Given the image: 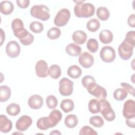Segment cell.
<instances>
[{
	"instance_id": "obj_28",
	"label": "cell",
	"mask_w": 135,
	"mask_h": 135,
	"mask_svg": "<svg viewBox=\"0 0 135 135\" xmlns=\"http://www.w3.org/2000/svg\"><path fill=\"white\" fill-rule=\"evenodd\" d=\"M49 74L53 79H57L61 75L60 67L57 64H53L49 69Z\"/></svg>"
},
{
	"instance_id": "obj_24",
	"label": "cell",
	"mask_w": 135,
	"mask_h": 135,
	"mask_svg": "<svg viewBox=\"0 0 135 135\" xmlns=\"http://www.w3.org/2000/svg\"><path fill=\"white\" fill-rule=\"evenodd\" d=\"M64 123L68 128H74L78 123V119L74 114H69L65 117Z\"/></svg>"
},
{
	"instance_id": "obj_9",
	"label": "cell",
	"mask_w": 135,
	"mask_h": 135,
	"mask_svg": "<svg viewBox=\"0 0 135 135\" xmlns=\"http://www.w3.org/2000/svg\"><path fill=\"white\" fill-rule=\"evenodd\" d=\"M73 90V82L66 78H62L59 82V92L63 96H69Z\"/></svg>"
},
{
	"instance_id": "obj_7",
	"label": "cell",
	"mask_w": 135,
	"mask_h": 135,
	"mask_svg": "<svg viewBox=\"0 0 135 135\" xmlns=\"http://www.w3.org/2000/svg\"><path fill=\"white\" fill-rule=\"evenodd\" d=\"M86 89L90 94L94 96L98 99H105L107 96L106 90L103 87L97 84L96 82L89 84Z\"/></svg>"
},
{
	"instance_id": "obj_3",
	"label": "cell",
	"mask_w": 135,
	"mask_h": 135,
	"mask_svg": "<svg viewBox=\"0 0 135 135\" xmlns=\"http://www.w3.org/2000/svg\"><path fill=\"white\" fill-rule=\"evenodd\" d=\"M62 118V113L58 110H53L49 115L40 118L36 123L37 127L41 130H46L56 126Z\"/></svg>"
},
{
	"instance_id": "obj_33",
	"label": "cell",
	"mask_w": 135,
	"mask_h": 135,
	"mask_svg": "<svg viewBox=\"0 0 135 135\" xmlns=\"http://www.w3.org/2000/svg\"><path fill=\"white\" fill-rule=\"evenodd\" d=\"M87 49L91 53H95L99 48V44L97 40L95 38L89 39L86 43Z\"/></svg>"
},
{
	"instance_id": "obj_21",
	"label": "cell",
	"mask_w": 135,
	"mask_h": 135,
	"mask_svg": "<svg viewBox=\"0 0 135 135\" xmlns=\"http://www.w3.org/2000/svg\"><path fill=\"white\" fill-rule=\"evenodd\" d=\"M113 35L112 33L108 30L101 31L99 34V39L103 44H109L113 40Z\"/></svg>"
},
{
	"instance_id": "obj_20",
	"label": "cell",
	"mask_w": 135,
	"mask_h": 135,
	"mask_svg": "<svg viewBox=\"0 0 135 135\" xmlns=\"http://www.w3.org/2000/svg\"><path fill=\"white\" fill-rule=\"evenodd\" d=\"M14 10L13 4L9 1H4L1 2L0 11L4 15L11 14Z\"/></svg>"
},
{
	"instance_id": "obj_35",
	"label": "cell",
	"mask_w": 135,
	"mask_h": 135,
	"mask_svg": "<svg viewBox=\"0 0 135 135\" xmlns=\"http://www.w3.org/2000/svg\"><path fill=\"white\" fill-rule=\"evenodd\" d=\"M43 25L39 22L34 21L31 23L30 25V29L31 31L35 33H40L42 32L43 30Z\"/></svg>"
},
{
	"instance_id": "obj_10",
	"label": "cell",
	"mask_w": 135,
	"mask_h": 135,
	"mask_svg": "<svg viewBox=\"0 0 135 135\" xmlns=\"http://www.w3.org/2000/svg\"><path fill=\"white\" fill-rule=\"evenodd\" d=\"M101 60L106 63L113 62L115 58V52L113 47L110 46H103L100 52Z\"/></svg>"
},
{
	"instance_id": "obj_34",
	"label": "cell",
	"mask_w": 135,
	"mask_h": 135,
	"mask_svg": "<svg viewBox=\"0 0 135 135\" xmlns=\"http://www.w3.org/2000/svg\"><path fill=\"white\" fill-rule=\"evenodd\" d=\"M61 34V30L55 27H52L47 32V37L51 40H55L59 38Z\"/></svg>"
},
{
	"instance_id": "obj_27",
	"label": "cell",
	"mask_w": 135,
	"mask_h": 135,
	"mask_svg": "<svg viewBox=\"0 0 135 135\" xmlns=\"http://www.w3.org/2000/svg\"><path fill=\"white\" fill-rule=\"evenodd\" d=\"M97 16L101 21H106L110 17L109 10L105 7H99L97 10Z\"/></svg>"
},
{
	"instance_id": "obj_42",
	"label": "cell",
	"mask_w": 135,
	"mask_h": 135,
	"mask_svg": "<svg viewBox=\"0 0 135 135\" xmlns=\"http://www.w3.org/2000/svg\"><path fill=\"white\" fill-rule=\"evenodd\" d=\"M126 124L128 126V127L132 128H134L135 127V117L131 118V119H128L126 120Z\"/></svg>"
},
{
	"instance_id": "obj_22",
	"label": "cell",
	"mask_w": 135,
	"mask_h": 135,
	"mask_svg": "<svg viewBox=\"0 0 135 135\" xmlns=\"http://www.w3.org/2000/svg\"><path fill=\"white\" fill-rule=\"evenodd\" d=\"M67 74L70 77L73 79H78L82 74V70L79 66L73 65L68 68Z\"/></svg>"
},
{
	"instance_id": "obj_11",
	"label": "cell",
	"mask_w": 135,
	"mask_h": 135,
	"mask_svg": "<svg viewBox=\"0 0 135 135\" xmlns=\"http://www.w3.org/2000/svg\"><path fill=\"white\" fill-rule=\"evenodd\" d=\"M6 53L7 55L11 58L17 57L21 51V47L19 44L15 41H9L6 46Z\"/></svg>"
},
{
	"instance_id": "obj_4",
	"label": "cell",
	"mask_w": 135,
	"mask_h": 135,
	"mask_svg": "<svg viewBox=\"0 0 135 135\" xmlns=\"http://www.w3.org/2000/svg\"><path fill=\"white\" fill-rule=\"evenodd\" d=\"M76 4L74 8L75 16L79 18H89L95 12L94 6L91 3H84V1H74Z\"/></svg>"
},
{
	"instance_id": "obj_14",
	"label": "cell",
	"mask_w": 135,
	"mask_h": 135,
	"mask_svg": "<svg viewBox=\"0 0 135 135\" xmlns=\"http://www.w3.org/2000/svg\"><path fill=\"white\" fill-rule=\"evenodd\" d=\"M35 72L37 76L41 78H46L49 74L47 63L43 60L38 61L35 65Z\"/></svg>"
},
{
	"instance_id": "obj_40",
	"label": "cell",
	"mask_w": 135,
	"mask_h": 135,
	"mask_svg": "<svg viewBox=\"0 0 135 135\" xmlns=\"http://www.w3.org/2000/svg\"><path fill=\"white\" fill-rule=\"evenodd\" d=\"M16 3L18 6L21 8H27L30 4L29 0H17Z\"/></svg>"
},
{
	"instance_id": "obj_38",
	"label": "cell",
	"mask_w": 135,
	"mask_h": 135,
	"mask_svg": "<svg viewBox=\"0 0 135 135\" xmlns=\"http://www.w3.org/2000/svg\"><path fill=\"white\" fill-rule=\"evenodd\" d=\"M95 82L94 78L91 75H85L82 79V84L85 88H86L87 86L91 83Z\"/></svg>"
},
{
	"instance_id": "obj_29",
	"label": "cell",
	"mask_w": 135,
	"mask_h": 135,
	"mask_svg": "<svg viewBox=\"0 0 135 135\" xmlns=\"http://www.w3.org/2000/svg\"><path fill=\"white\" fill-rule=\"evenodd\" d=\"M6 112L11 116H16L18 115L21 111V108L18 104L12 103L9 104L6 107Z\"/></svg>"
},
{
	"instance_id": "obj_30",
	"label": "cell",
	"mask_w": 135,
	"mask_h": 135,
	"mask_svg": "<svg viewBox=\"0 0 135 135\" xmlns=\"http://www.w3.org/2000/svg\"><path fill=\"white\" fill-rule=\"evenodd\" d=\"M100 22L96 18H92L90 20L86 23L87 29L92 32H94L98 31L100 28Z\"/></svg>"
},
{
	"instance_id": "obj_39",
	"label": "cell",
	"mask_w": 135,
	"mask_h": 135,
	"mask_svg": "<svg viewBox=\"0 0 135 135\" xmlns=\"http://www.w3.org/2000/svg\"><path fill=\"white\" fill-rule=\"evenodd\" d=\"M120 85L124 89H125L130 94H131L133 96L134 95V89L132 85L125 82L121 83Z\"/></svg>"
},
{
	"instance_id": "obj_25",
	"label": "cell",
	"mask_w": 135,
	"mask_h": 135,
	"mask_svg": "<svg viewBox=\"0 0 135 135\" xmlns=\"http://www.w3.org/2000/svg\"><path fill=\"white\" fill-rule=\"evenodd\" d=\"M74 107L73 101L69 99H64L61 103V108L65 113L72 111Z\"/></svg>"
},
{
	"instance_id": "obj_23",
	"label": "cell",
	"mask_w": 135,
	"mask_h": 135,
	"mask_svg": "<svg viewBox=\"0 0 135 135\" xmlns=\"http://www.w3.org/2000/svg\"><path fill=\"white\" fill-rule=\"evenodd\" d=\"M11 90L7 85L0 86V101L4 102L7 101L11 97Z\"/></svg>"
},
{
	"instance_id": "obj_41",
	"label": "cell",
	"mask_w": 135,
	"mask_h": 135,
	"mask_svg": "<svg viewBox=\"0 0 135 135\" xmlns=\"http://www.w3.org/2000/svg\"><path fill=\"white\" fill-rule=\"evenodd\" d=\"M128 24L131 27H135V15L134 14L130 15L128 18Z\"/></svg>"
},
{
	"instance_id": "obj_32",
	"label": "cell",
	"mask_w": 135,
	"mask_h": 135,
	"mask_svg": "<svg viewBox=\"0 0 135 135\" xmlns=\"http://www.w3.org/2000/svg\"><path fill=\"white\" fill-rule=\"evenodd\" d=\"M89 122L92 126L96 128H100L104 124L103 119L99 115L91 117L89 120Z\"/></svg>"
},
{
	"instance_id": "obj_5",
	"label": "cell",
	"mask_w": 135,
	"mask_h": 135,
	"mask_svg": "<svg viewBox=\"0 0 135 135\" xmlns=\"http://www.w3.org/2000/svg\"><path fill=\"white\" fill-rule=\"evenodd\" d=\"M30 14L33 17L43 21L48 20L50 17V9L44 5H34L31 8Z\"/></svg>"
},
{
	"instance_id": "obj_12",
	"label": "cell",
	"mask_w": 135,
	"mask_h": 135,
	"mask_svg": "<svg viewBox=\"0 0 135 135\" xmlns=\"http://www.w3.org/2000/svg\"><path fill=\"white\" fill-rule=\"evenodd\" d=\"M123 115L126 119H131L135 117V104L133 100H127L123 105Z\"/></svg>"
},
{
	"instance_id": "obj_31",
	"label": "cell",
	"mask_w": 135,
	"mask_h": 135,
	"mask_svg": "<svg viewBox=\"0 0 135 135\" xmlns=\"http://www.w3.org/2000/svg\"><path fill=\"white\" fill-rule=\"evenodd\" d=\"M128 95V92L123 88H118L113 93V98L117 101L123 100Z\"/></svg>"
},
{
	"instance_id": "obj_18",
	"label": "cell",
	"mask_w": 135,
	"mask_h": 135,
	"mask_svg": "<svg viewBox=\"0 0 135 135\" xmlns=\"http://www.w3.org/2000/svg\"><path fill=\"white\" fill-rule=\"evenodd\" d=\"M72 39L76 44H83L86 41L87 35L83 31L77 30L73 33Z\"/></svg>"
},
{
	"instance_id": "obj_43",
	"label": "cell",
	"mask_w": 135,
	"mask_h": 135,
	"mask_svg": "<svg viewBox=\"0 0 135 135\" xmlns=\"http://www.w3.org/2000/svg\"><path fill=\"white\" fill-rule=\"evenodd\" d=\"M1 45H2L3 44V41L5 40V33H4L2 28H1Z\"/></svg>"
},
{
	"instance_id": "obj_26",
	"label": "cell",
	"mask_w": 135,
	"mask_h": 135,
	"mask_svg": "<svg viewBox=\"0 0 135 135\" xmlns=\"http://www.w3.org/2000/svg\"><path fill=\"white\" fill-rule=\"evenodd\" d=\"M88 108L89 111L93 114L100 112V103L97 99H91L89 102Z\"/></svg>"
},
{
	"instance_id": "obj_36",
	"label": "cell",
	"mask_w": 135,
	"mask_h": 135,
	"mask_svg": "<svg viewBox=\"0 0 135 135\" xmlns=\"http://www.w3.org/2000/svg\"><path fill=\"white\" fill-rule=\"evenodd\" d=\"M47 106L50 109H54L57 107L58 101L57 98L53 95H49L46 100Z\"/></svg>"
},
{
	"instance_id": "obj_44",
	"label": "cell",
	"mask_w": 135,
	"mask_h": 135,
	"mask_svg": "<svg viewBox=\"0 0 135 135\" xmlns=\"http://www.w3.org/2000/svg\"><path fill=\"white\" fill-rule=\"evenodd\" d=\"M50 134H61V133L60 132H59L58 130H53L50 133Z\"/></svg>"
},
{
	"instance_id": "obj_8",
	"label": "cell",
	"mask_w": 135,
	"mask_h": 135,
	"mask_svg": "<svg viewBox=\"0 0 135 135\" xmlns=\"http://www.w3.org/2000/svg\"><path fill=\"white\" fill-rule=\"evenodd\" d=\"M70 16V12L68 9L62 8L56 15L54 20V23L59 27L64 26L68 23Z\"/></svg>"
},
{
	"instance_id": "obj_37",
	"label": "cell",
	"mask_w": 135,
	"mask_h": 135,
	"mask_svg": "<svg viewBox=\"0 0 135 135\" xmlns=\"http://www.w3.org/2000/svg\"><path fill=\"white\" fill-rule=\"evenodd\" d=\"M79 134L80 135H85V134H90V135H97L98 133L93 129L91 127L88 126H83L80 130Z\"/></svg>"
},
{
	"instance_id": "obj_1",
	"label": "cell",
	"mask_w": 135,
	"mask_h": 135,
	"mask_svg": "<svg viewBox=\"0 0 135 135\" xmlns=\"http://www.w3.org/2000/svg\"><path fill=\"white\" fill-rule=\"evenodd\" d=\"M14 35L17 37L23 45H29L34 41L33 35L29 33L24 27L22 21L20 18H15L11 24Z\"/></svg>"
},
{
	"instance_id": "obj_19",
	"label": "cell",
	"mask_w": 135,
	"mask_h": 135,
	"mask_svg": "<svg viewBox=\"0 0 135 135\" xmlns=\"http://www.w3.org/2000/svg\"><path fill=\"white\" fill-rule=\"evenodd\" d=\"M81 47L74 43H70L65 48V51L70 56H78L81 53Z\"/></svg>"
},
{
	"instance_id": "obj_15",
	"label": "cell",
	"mask_w": 135,
	"mask_h": 135,
	"mask_svg": "<svg viewBox=\"0 0 135 135\" xmlns=\"http://www.w3.org/2000/svg\"><path fill=\"white\" fill-rule=\"evenodd\" d=\"M79 62L80 65L85 69L90 68L94 63L93 56L88 52H84L79 57Z\"/></svg>"
},
{
	"instance_id": "obj_13",
	"label": "cell",
	"mask_w": 135,
	"mask_h": 135,
	"mask_svg": "<svg viewBox=\"0 0 135 135\" xmlns=\"http://www.w3.org/2000/svg\"><path fill=\"white\" fill-rule=\"evenodd\" d=\"M32 123V118L27 115L21 117L16 122V128L20 131L26 130Z\"/></svg>"
},
{
	"instance_id": "obj_2",
	"label": "cell",
	"mask_w": 135,
	"mask_h": 135,
	"mask_svg": "<svg viewBox=\"0 0 135 135\" xmlns=\"http://www.w3.org/2000/svg\"><path fill=\"white\" fill-rule=\"evenodd\" d=\"M135 44V32L129 31L123 41L118 47V52L120 57L124 60H129L132 55L133 50Z\"/></svg>"
},
{
	"instance_id": "obj_17",
	"label": "cell",
	"mask_w": 135,
	"mask_h": 135,
	"mask_svg": "<svg viewBox=\"0 0 135 135\" xmlns=\"http://www.w3.org/2000/svg\"><path fill=\"white\" fill-rule=\"evenodd\" d=\"M12 129V122L7 117L3 114L0 115V131L3 133H7Z\"/></svg>"
},
{
	"instance_id": "obj_6",
	"label": "cell",
	"mask_w": 135,
	"mask_h": 135,
	"mask_svg": "<svg viewBox=\"0 0 135 135\" xmlns=\"http://www.w3.org/2000/svg\"><path fill=\"white\" fill-rule=\"evenodd\" d=\"M100 112L108 121H112L115 118V114L110 103L104 99H100Z\"/></svg>"
},
{
	"instance_id": "obj_16",
	"label": "cell",
	"mask_w": 135,
	"mask_h": 135,
	"mask_svg": "<svg viewBox=\"0 0 135 135\" xmlns=\"http://www.w3.org/2000/svg\"><path fill=\"white\" fill-rule=\"evenodd\" d=\"M43 99L40 95H32L28 99V105L33 109H40L43 106Z\"/></svg>"
}]
</instances>
